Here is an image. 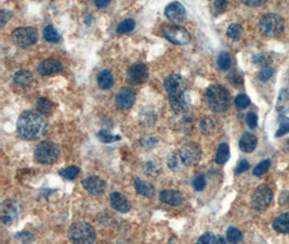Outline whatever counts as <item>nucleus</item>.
<instances>
[{
    "label": "nucleus",
    "mask_w": 289,
    "mask_h": 244,
    "mask_svg": "<svg viewBox=\"0 0 289 244\" xmlns=\"http://www.w3.org/2000/svg\"><path fill=\"white\" fill-rule=\"evenodd\" d=\"M164 86H165L170 105H172V110L176 112V114L183 115L188 113V83L186 78L179 74H172L164 82Z\"/></svg>",
    "instance_id": "nucleus-1"
},
{
    "label": "nucleus",
    "mask_w": 289,
    "mask_h": 244,
    "mask_svg": "<svg viewBox=\"0 0 289 244\" xmlns=\"http://www.w3.org/2000/svg\"><path fill=\"white\" fill-rule=\"evenodd\" d=\"M47 121L34 111H25L20 115L16 123V130L20 137L25 140H37L47 131Z\"/></svg>",
    "instance_id": "nucleus-2"
},
{
    "label": "nucleus",
    "mask_w": 289,
    "mask_h": 244,
    "mask_svg": "<svg viewBox=\"0 0 289 244\" xmlns=\"http://www.w3.org/2000/svg\"><path fill=\"white\" fill-rule=\"evenodd\" d=\"M206 102L214 113H222L228 110L231 98L226 88L221 85H212L206 91Z\"/></svg>",
    "instance_id": "nucleus-3"
},
{
    "label": "nucleus",
    "mask_w": 289,
    "mask_h": 244,
    "mask_svg": "<svg viewBox=\"0 0 289 244\" xmlns=\"http://www.w3.org/2000/svg\"><path fill=\"white\" fill-rule=\"evenodd\" d=\"M68 238L73 244H94L96 239V232L89 222L80 221L70 227Z\"/></svg>",
    "instance_id": "nucleus-4"
},
{
    "label": "nucleus",
    "mask_w": 289,
    "mask_h": 244,
    "mask_svg": "<svg viewBox=\"0 0 289 244\" xmlns=\"http://www.w3.org/2000/svg\"><path fill=\"white\" fill-rule=\"evenodd\" d=\"M285 29L283 19L274 13H266L259 21V30L262 34L268 37L280 35Z\"/></svg>",
    "instance_id": "nucleus-5"
},
{
    "label": "nucleus",
    "mask_w": 289,
    "mask_h": 244,
    "mask_svg": "<svg viewBox=\"0 0 289 244\" xmlns=\"http://www.w3.org/2000/svg\"><path fill=\"white\" fill-rule=\"evenodd\" d=\"M60 149L56 143L50 141H42L37 144L34 156L38 163L44 165L54 164L58 159Z\"/></svg>",
    "instance_id": "nucleus-6"
},
{
    "label": "nucleus",
    "mask_w": 289,
    "mask_h": 244,
    "mask_svg": "<svg viewBox=\"0 0 289 244\" xmlns=\"http://www.w3.org/2000/svg\"><path fill=\"white\" fill-rule=\"evenodd\" d=\"M162 35L170 43L178 46H186L191 42L190 33L180 25H165L162 29Z\"/></svg>",
    "instance_id": "nucleus-7"
},
{
    "label": "nucleus",
    "mask_w": 289,
    "mask_h": 244,
    "mask_svg": "<svg viewBox=\"0 0 289 244\" xmlns=\"http://www.w3.org/2000/svg\"><path fill=\"white\" fill-rule=\"evenodd\" d=\"M11 39L18 47L30 48L37 43L38 32L34 28H21L12 33Z\"/></svg>",
    "instance_id": "nucleus-8"
},
{
    "label": "nucleus",
    "mask_w": 289,
    "mask_h": 244,
    "mask_svg": "<svg viewBox=\"0 0 289 244\" xmlns=\"http://www.w3.org/2000/svg\"><path fill=\"white\" fill-rule=\"evenodd\" d=\"M273 191L270 187L262 184L254 190L252 196V205L257 210H264L271 205Z\"/></svg>",
    "instance_id": "nucleus-9"
},
{
    "label": "nucleus",
    "mask_w": 289,
    "mask_h": 244,
    "mask_svg": "<svg viewBox=\"0 0 289 244\" xmlns=\"http://www.w3.org/2000/svg\"><path fill=\"white\" fill-rule=\"evenodd\" d=\"M178 154L183 166L190 167L200 162L202 157V150L197 143H186L180 148Z\"/></svg>",
    "instance_id": "nucleus-10"
},
{
    "label": "nucleus",
    "mask_w": 289,
    "mask_h": 244,
    "mask_svg": "<svg viewBox=\"0 0 289 244\" xmlns=\"http://www.w3.org/2000/svg\"><path fill=\"white\" fill-rule=\"evenodd\" d=\"M136 92L131 87H122L116 95L115 104L118 110H128L130 109L136 102Z\"/></svg>",
    "instance_id": "nucleus-11"
},
{
    "label": "nucleus",
    "mask_w": 289,
    "mask_h": 244,
    "mask_svg": "<svg viewBox=\"0 0 289 244\" xmlns=\"http://www.w3.org/2000/svg\"><path fill=\"white\" fill-rule=\"evenodd\" d=\"M148 78V69L143 63H134L127 71V80L132 85H141Z\"/></svg>",
    "instance_id": "nucleus-12"
},
{
    "label": "nucleus",
    "mask_w": 289,
    "mask_h": 244,
    "mask_svg": "<svg viewBox=\"0 0 289 244\" xmlns=\"http://www.w3.org/2000/svg\"><path fill=\"white\" fill-rule=\"evenodd\" d=\"M2 220L4 225H12L18 217V205L13 200H6L2 204L0 209Z\"/></svg>",
    "instance_id": "nucleus-13"
},
{
    "label": "nucleus",
    "mask_w": 289,
    "mask_h": 244,
    "mask_svg": "<svg viewBox=\"0 0 289 244\" xmlns=\"http://www.w3.org/2000/svg\"><path fill=\"white\" fill-rule=\"evenodd\" d=\"M84 189L92 195H101L106 191V182L98 176H89L82 181Z\"/></svg>",
    "instance_id": "nucleus-14"
},
{
    "label": "nucleus",
    "mask_w": 289,
    "mask_h": 244,
    "mask_svg": "<svg viewBox=\"0 0 289 244\" xmlns=\"http://www.w3.org/2000/svg\"><path fill=\"white\" fill-rule=\"evenodd\" d=\"M165 16L168 20L174 23H181L186 20V11L184 6L182 4L176 2L169 4L165 9Z\"/></svg>",
    "instance_id": "nucleus-15"
},
{
    "label": "nucleus",
    "mask_w": 289,
    "mask_h": 244,
    "mask_svg": "<svg viewBox=\"0 0 289 244\" xmlns=\"http://www.w3.org/2000/svg\"><path fill=\"white\" fill-rule=\"evenodd\" d=\"M63 70L62 63L56 60V59H47V60L42 61L38 67L39 74L42 76H49L52 74L58 73Z\"/></svg>",
    "instance_id": "nucleus-16"
},
{
    "label": "nucleus",
    "mask_w": 289,
    "mask_h": 244,
    "mask_svg": "<svg viewBox=\"0 0 289 244\" xmlns=\"http://www.w3.org/2000/svg\"><path fill=\"white\" fill-rule=\"evenodd\" d=\"M160 199L172 206H181L184 203V196L178 190H164L160 194Z\"/></svg>",
    "instance_id": "nucleus-17"
},
{
    "label": "nucleus",
    "mask_w": 289,
    "mask_h": 244,
    "mask_svg": "<svg viewBox=\"0 0 289 244\" xmlns=\"http://www.w3.org/2000/svg\"><path fill=\"white\" fill-rule=\"evenodd\" d=\"M110 205L114 209L120 213H128L131 209V204L124 195L120 192H113L110 196Z\"/></svg>",
    "instance_id": "nucleus-18"
},
{
    "label": "nucleus",
    "mask_w": 289,
    "mask_h": 244,
    "mask_svg": "<svg viewBox=\"0 0 289 244\" xmlns=\"http://www.w3.org/2000/svg\"><path fill=\"white\" fill-rule=\"evenodd\" d=\"M258 138L252 133L242 134L240 139V148L245 153H252L257 148Z\"/></svg>",
    "instance_id": "nucleus-19"
},
{
    "label": "nucleus",
    "mask_w": 289,
    "mask_h": 244,
    "mask_svg": "<svg viewBox=\"0 0 289 244\" xmlns=\"http://www.w3.org/2000/svg\"><path fill=\"white\" fill-rule=\"evenodd\" d=\"M134 188L138 193L146 197H153L155 194V188L153 184L142 180L141 178H136Z\"/></svg>",
    "instance_id": "nucleus-20"
},
{
    "label": "nucleus",
    "mask_w": 289,
    "mask_h": 244,
    "mask_svg": "<svg viewBox=\"0 0 289 244\" xmlns=\"http://www.w3.org/2000/svg\"><path fill=\"white\" fill-rule=\"evenodd\" d=\"M13 80H14V83L18 86H20V87L26 88V87H30L32 81H34V77H32V74L30 71L21 70L16 72V73L14 74V77H13Z\"/></svg>",
    "instance_id": "nucleus-21"
},
{
    "label": "nucleus",
    "mask_w": 289,
    "mask_h": 244,
    "mask_svg": "<svg viewBox=\"0 0 289 244\" xmlns=\"http://www.w3.org/2000/svg\"><path fill=\"white\" fill-rule=\"evenodd\" d=\"M96 81H98V87H100L101 89L108 90L113 87V85H114V76L110 71L103 70L100 72V73H98Z\"/></svg>",
    "instance_id": "nucleus-22"
},
{
    "label": "nucleus",
    "mask_w": 289,
    "mask_h": 244,
    "mask_svg": "<svg viewBox=\"0 0 289 244\" xmlns=\"http://www.w3.org/2000/svg\"><path fill=\"white\" fill-rule=\"evenodd\" d=\"M273 228L280 233H289V214L286 213L278 216L273 222Z\"/></svg>",
    "instance_id": "nucleus-23"
},
{
    "label": "nucleus",
    "mask_w": 289,
    "mask_h": 244,
    "mask_svg": "<svg viewBox=\"0 0 289 244\" xmlns=\"http://www.w3.org/2000/svg\"><path fill=\"white\" fill-rule=\"evenodd\" d=\"M230 159V148L226 143H221L218 147L216 153V164L222 165L226 164Z\"/></svg>",
    "instance_id": "nucleus-24"
},
{
    "label": "nucleus",
    "mask_w": 289,
    "mask_h": 244,
    "mask_svg": "<svg viewBox=\"0 0 289 244\" xmlns=\"http://www.w3.org/2000/svg\"><path fill=\"white\" fill-rule=\"evenodd\" d=\"M44 38L49 43H58L60 42L61 35L54 29V26L48 25L44 29Z\"/></svg>",
    "instance_id": "nucleus-25"
},
{
    "label": "nucleus",
    "mask_w": 289,
    "mask_h": 244,
    "mask_svg": "<svg viewBox=\"0 0 289 244\" xmlns=\"http://www.w3.org/2000/svg\"><path fill=\"white\" fill-rule=\"evenodd\" d=\"M276 108H278V111L280 112L289 111V90L287 89L282 90L280 95L278 96V99Z\"/></svg>",
    "instance_id": "nucleus-26"
},
{
    "label": "nucleus",
    "mask_w": 289,
    "mask_h": 244,
    "mask_svg": "<svg viewBox=\"0 0 289 244\" xmlns=\"http://www.w3.org/2000/svg\"><path fill=\"white\" fill-rule=\"evenodd\" d=\"M216 62H218L219 68L223 71H228L232 68L233 60L232 57L230 56L228 52H221V54L218 56V59H216Z\"/></svg>",
    "instance_id": "nucleus-27"
},
{
    "label": "nucleus",
    "mask_w": 289,
    "mask_h": 244,
    "mask_svg": "<svg viewBox=\"0 0 289 244\" xmlns=\"http://www.w3.org/2000/svg\"><path fill=\"white\" fill-rule=\"evenodd\" d=\"M242 34V28L240 24L233 23V24L230 25L226 30L228 37L231 38L232 41H234V42L240 41Z\"/></svg>",
    "instance_id": "nucleus-28"
},
{
    "label": "nucleus",
    "mask_w": 289,
    "mask_h": 244,
    "mask_svg": "<svg viewBox=\"0 0 289 244\" xmlns=\"http://www.w3.org/2000/svg\"><path fill=\"white\" fill-rule=\"evenodd\" d=\"M136 28V21L134 19H126L118 25L117 33L118 34H127V33L132 32Z\"/></svg>",
    "instance_id": "nucleus-29"
},
{
    "label": "nucleus",
    "mask_w": 289,
    "mask_h": 244,
    "mask_svg": "<svg viewBox=\"0 0 289 244\" xmlns=\"http://www.w3.org/2000/svg\"><path fill=\"white\" fill-rule=\"evenodd\" d=\"M52 105H54V104H52V102L49 101L48 99L40 98L37 101L36 108H37L38 113H40V114H50L51 111H52Z\"/></svg>",
    "instance_id": "nucleus-30"
},
{
    "label": "nucleus",
    "mask_w": 289,
    "mask_h": 244,
    "mask_svg": "<svg viewBox=\"0 0 289 244\" xmlns=\"http://www.w3.org/2000/svg\"><path fill=\"white\" fill-rule=\"evenodd\" d=\"M226 239H228V243L238 244L242 241V234L238 229H236L235 227H230L226 231Z\"/></svg>",
    "instance_id": "nucleus-31"
},
{
    "label": "nucleus",
    "mask_w": 289,
    "mask_h": 244,
    "mask_svg": "<svg viewBox=\"0 0 289 244\" xmlns=\"http://www.w3.org/2000/svg\"><path fill=\"white\" fill-rule=\"evenodd\" d=\"M96 136H98V139H100L102 142H105V143H110V142H115V141L120 140V136L110 134V131L106 129L100 130L96 134Z\"/></svg>",
    "instance_id": "nucleus-32"
},
{
    "label": "nucleus",
    "mask_w": 289,
    "mask_h": 244,
    "mask_svg": "<svg viewBox=\"0 0 289 244\" xmlns=\"http://www.w3.org/2000/svg\"><path fill=\"white\" fill-rule=\"evenodd\" d=\"M200 127L204 135H212L216 129V122L212 118H205L200 122Z\"/></svg>",
    "instance_id": "nucleus-33"
},
{
    "label": "nucleus",
    "mask_w": 289,
    "mask_h": 244,
    "mask_svg": "<svg viewBox=\"0 0 289 244\" xmlns=\"http://www.w3.org/2000/svg\"><path fill=\"white\" fill-rule=\"evenodd\" d=\"M80 169L78 166H75V165H73V166H68L66 168H64L60 171V175L65 178V179H68V180H73L75 179V178L80 175Z\"/></svg>",
    "instance_id": "nucleus-34"
},
{
    "label": "nucleus",
    "mask_w": 289,
    "mask_h": 244,
    "mask_svg": "<svg viewBox=\"0 0 289 244\" xmlns=\"http://www.w3.org/2000/svg\"><path fill=\"white\" fill-rule=\"evenodd\" d=\"M167 165L170 169L179 170L182 168V162L178 153H172L167 159Z\"/></svg>",
    "instance_id": "nucleus-35"
},
{
    "label": "nucleus",
    "mask_w": 289,
    "mask_h": 244,
    "mask_svg": "<svg viewBox=\"0 0 289 244\" xmlns=\"http://www.w3.org/2000/svg\"><path fill=\"white\" fill-rule=\"evenodd\" d=\"M270 166H271V161L270 160L262 161V162H260L257 165V166L254 168L252 174L256 177H261L262 175H264L266 173V171L268 170V168H270Z\"/></svg>",
    "instance_id": "nucleus-36"
},
{
    "label": "nucleus",
    "mask_w": 289,
    "mask_h": 244,
    "mask_svg": "<svg viewBox=\"0 0 289 244\" xmlns=\"http://www.w3.org/2000/svg\"><path fill=\"white\" fill-rule=\"evenodd\" d=\"M234 104L238 110H244L250 104V99H249L246 95H238L235 98Z\"/></svg>",
    "instance_id": "nucleus-37"
},
{
    "label": "nucleus",
    "mask_w": 289,
    "mask_h": 244,
    "mask_svg": "<svg viewBox=\"0 0 289 244\" xmlns=\"http://www.w3.org/2000/svg\"><path fill=\"white\" fill-rule=\"evenodd\" d=\"M274 75V70L271 67H264L258 73V77L261 82H268Z\"/></svg>",
    "instance_id": "nucleus-38"
},
{
    "label": "nucleus",
    "mask_w": 289,
    "mask_h": 244,
    "mask_svg": "<svg viewBox=\"0 0 289 244\" xmlns=\"http://www.w3.org/2000/svg\"><path fill=\"white\" fill-rule=\"evenodd\" d=\"M289 133V117H283L280 122V127L278 129L276 137H282Z\"/></svg>",
    "instance_id": "nucleus-39"
},
{
    "label": "nucleus",
    "mask_w": 289,
    "mask_h": 244,
    "mask_svg": "<svg viewBox=\"0 0 289 244\" xmlns=\"http://www.w3.org/2000/svg\"><path fill=\"white\" fill-rule=\"evenodd\" d=\"M206 178L204 175H197L193 179V186L196 191H202L206 188Z\"/></svg>",
    "instance_id": "nucleus-40"
},
{
    "label": "nucleus",
    "mask_w": 289,
    "mask_h": 244,
    "mask_svg": "<svg viewBox=\"0 0 289 244\" xmlns=\"http://www.w3.org/2000/svg\"><path fill=\"white\" fill-rule=\"evenodd\" d=\"M246 122H247V125H248L249 128L254 129L256 127H257V125H258V116H257V114L254 113V112H249V113L246 116Z\"/></svg>",
    "instance_id": "nucleus-41"
},
{
    "label": "nucleus",
    "mask_w": 289,
    "mask_h": 244,
    "mask_svg": "<svg viewBox=\"0 0 289 244\" xmlns=\"http://www.w3.org/2000/svg\"><path fill=\"white\" fill-rule=\"evenodd\" d=\"M146 173L150 176H158V174L160 173V167L153 162H148L146 166Z\"/></svg>",
    "instance_id": "nucleus-42"
},
{
    "label": "nucleus",
    "mask_w": 289,
    "mask_h": 244,
    "mask_svg": "<svg viewBox=\"0 0 289 244\" xmlns=\"http://www.w3.org/2000/svg\"><path fill=\"white\" fill-rule=\"evenodd\" d=\"M249 166H250V165H249V163H248L246 160H242V161H240V162L238 163V166H236V169H235V174L240 175V174L245 173L246 170H248Z\"/></svg>",
    "instance_id": "nucleus-43"
},
{
    "label": "nucleus",
    "mask_w": 289,
    "mask_h": 244,
    "mask_svg": "<svg viewBox=\"0 0 289 244\" xmlns=\"http://www.w3.org/2000/svg\"><path fill=\"white\" fill-rule=\"evenodd\" d=\"M230 82H231L234 86H236V87H240V86L242 85V77L240 74L235 72V73H232L230 75Z\"/></svg>",
    "instance_id": "nucleus-44"
},
{
    "label": "nucleus",
    "mask_w": 289,
    "mask_h": 244,
    "mask_svg": "<svg viewBox=\"0 0 289 244\" xmlns=\"http://www.w3.org/2000/svg\"><path fill=\"white\" fill-rule=\"evenodd\" d=\"M10 17H11L10 11L6 10V9H2V11H0V25L4 26L6 23L10 20Z\"/></svg>",
    "instance_id": "nucleus-45"
},
{
    "label": "nucleus",
    "mask_w": 289,
    "mask_h": 244,
    "mask_svg": "<svg viewBox=\"0 0 289 244\" xmlns=\"http://www.w3.org/2000/svg\"><path fill=\"white\" fill-rule=\"evenodd\" d=\"M209 244H226V241L222 235H216L212 233V236H210V240H209Z\"/></svg>",
    "instance_id": "nucleus-46"
},
{
    "label": "nucleus",
    "mask_w": 289,
    "mask_h": 244,
    "mask_svg": "<svg viewBox=\"0 0 289 244\" xmlns=\"http://www.w3.org/2000/svg\"><path fill=\"white\" fill-rule=\"evenodd\" d=\"M226 6H228V2H226V0H219V2H214V9L218 12L224 11L226 8Z\"/></svg>",
    "instance_id": "nucleus-47"
},
{
    "label": "nucleus",
    "mask_w": 289,
    "mask_h": 244,
    "mask_svg": "<svg viewBox=\"0 0 289 244\" xmlns=\"http://www.w3.org/2000/svg\"><path fill=\"white\" fill-rule=\"evenodd\" d=\"M264 0H244V2H242V4L249 7H260L264 5Z\"/></svg>",
    "instance_id": "nucleus-48"
},
{
    "label": "nucleus",
    "mask_w": 289,
    "mask_h": 244,
    "mask_svg": "<svg viewBox=\"0 0 289 244\" xmlns=\"http://www.w3.org/2000/svg\"><path fill=\"white\" fill-rule=\"evenodd\" d=\"M210 236H212V232H207V233H204L200 238L197 240L196 244H209V240H210Z\"/></svg>",
    "instance_id": "nucleus-49"
},
{
    "label": "nucleus",
    "mask_w": 289,
    "mask_h": 244,
    "mask_svg": "<svg viewBox=\"0 0 289 244\" xmlns=\"http://www.w3.org/2000/svg\"><path fill=\"white\" fill-rule=\"evenodd\" d=\"M254 62L256 64H264L266 63V57L262 54H257L254 57Z\"/></svg>",
    "instance_id": "nucleus-50"
},
{
    "label": "nucleus",
    "mask_w": 289,
    "mask_h": 244,
    "mask_svg": "<svg viewBox=\"0 0 289 244\" xmlns=\"http://www.w3.org/2000/svg\"><path fill=\"white\" fill-rule=\"evenodd\" d=\"M110 4V0H98V2H96V6L98 8H104V7H108Z\"/></svg>",
    "instance_id": "nucleus-51"
},
{
    "label": "nucleus",
    "mask_w": 289,
    "mask_h": 244,
    "mask_svg": "<svg viewBox=\"0 0 289 244\" xmlns=\"http://www.w3.org/2000/svg\"><path fill=\"white\" fill-rule=\"evenodd\" d=\"M287 148H288V150H289V142H288V146H287Z\"/></svg>",
    "instance_id": "nucleus-52"
}]
</instances>
